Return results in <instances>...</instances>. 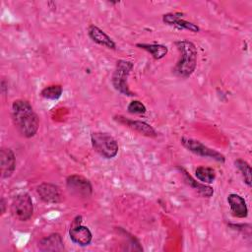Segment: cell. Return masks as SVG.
<instances>
[{
	"mask_svg": "<svg viewBox=\"0 0 252 252\" xmlns=\"http://www.w3.org/2000/svg\"><path fill=\"white\" fill-rule=\"evenodd\" d=\"M11 115L16 129L23 137L32 138L36 134L39 128V119L28 100H14L11 107Z\"/></svg>",
	"mask_w": 252,
	"mask_h": 252,
	"instance_id": "obj_1",
	"label": "cell"
},
{
	"mask_svg": "<svg viewBox=\"0 0 252 252\" xmlns=\"http://www.w3.org/2000/svg\"><path fill=\"white\" fill-rule=\"evenodd\" d=\"M174 45L178 50L179 59L172 72L179 78L187 79L194 73L197 66V47L193 42L186 39L175 41Z\"/></svg>",
	"mask_w": 252,
	"mask_h": 252,
	"instance_id": "obj_2",
	"label": "cell"
},
{
	"mask_svg": "<svg viewBox=\"0 0 252 252\" xmlns=\"http://www.w3.org/2000/svg\"><path fill=\"white\" fill-rule=\"evenodd\" d=\"M133 67V62L128 60L120 59L116 62L114 71L111 76V84L113 88L121 94L128 96L136 95L135 93H133L128 86V78Z\"/></svg>",
	"mask_w": 252,
	"mask_h": 252,
	"instance_id": "obj_3",
	"label": "cell"
},
{
	"mask_svg": "<svg viewBox=\"0 0 252 252\" xmlns=\"http://www.w3.org/2000/svg\"><path fill=\"white\" fill-rule=\"evenodd\" d=\"M91 143L93 149L104 158H113L118 154V143L108 133L93 132L91 134Z\"/></svg>",
	"mask_w": 252,
	"mask_h": 252,
	"instance_id": "obj_4",
	"label": "cell"
},
{
	"mask_svg": "<svg viewBox=\"0 0 252 252\" xmlns=\"http://www.w3.org/2000/svg\"><path fill=\"white\" fill-rule=\"evenodd\" d=\"M181 145L189 152L193 153L196 156L202 157V158H208L211 159H214L216 161L223 163L225 161V158L222 154L220 152L209 148L202 142L192 139V138H187V137H182L180 139Z\"/></svg>",
	"mask_w": 252,
	"mask_h": 252,
	"instance_id": "obj_5",
	"label": "cell"
},
{
	"mask_svg": "<svg viewBox=\"0 0 252 252\" xmlns=\"http://www.w3.org/2000/svg\"><path fill=\"white\" fill-rule=\"evenodd\" d=\"M11 213L20 221L30 220L33 214V204L29 193L23 192L15 196L11 204Z\"/></svg>",
	"mask_w": 252,
	"mask_h": 252,
	"instance_id": "obj_6",
	"label": "cell"
},
{
	"mask_svg": "<svg viewBox=\"0 0 252 252\" xmlns=\"http://www.w3.org/2000/svg\"><path fill=\"white\" fill-rule=\"evenodd\" d=\"M66 187L69 192L81 198H88L93 193L91 181L79 174H72L66 178Z\"/></svg>",
	"mask_w": 252,
	"mask_h": 252,
	"instance_id": "obj_7",
	"label": "cell"
},
{
	"mask_svg": "<svg viewBox=\"0 0 252 252\" xmlns=\"http://www.w3.org/2000/svg\"><path fill=\"white\" fill-rule=\"evenodd\" d=\"M82 216H77L70 225L69 236L70 239L77 245L88 246L93 239L92 231L88 226L82 225Z\"/></svg>",
	"mask_w": 252,
	"mask_h": 252,
	"instance_id": "obj_8",
	"label": "cell"
},
{
	"mask_svg": "<svg viewBox=\"0 0 252 252\" xmlns=\"http://www.w3.org/2000/svg\"><path fill=\"white\" fill-rule=\"evenodd\" d=\"M113 119L118 122L119 124H122L124 125L125 127L139 133L140 135H143V136H146V137H150V138H155L158 136V133L157 131L155 130V128L148 124L147 122L145 121H142V120H133V119H129V118H126L122 115H115L113 117Z\"/></svg>",
	"mask_w": 252,
	"mask_h": 252,
	"instance_id": "obj_9",
	"label": "cell"
},
{
	"mask_svg": "<svg viewBox=\"0 0 252 252\" xmlns=\"http://www.w3.org/2000/svg\"><path fill=\"white\" fill-rule=\"evenodd\" d=\"M36 193L40 200L47 204H58L63 200L60 188L49 182H42L36 187Z\"/></svg>",
	"mask_w": 252,
	"mask_h": 252,
	"instance_id": "obj_10",
	"label": "cell"
},
{
	"mask_svg": "<svg viewBox=\"0 0 252 252\" xmlns=\"http://www.w3.org/2000/svg\"><path fill=\"white\" fill-rule=\"evenodd\" d=\"M16 168V157L10 148H1L0 150V173L2 178L12 176Z\"/></svg>",
	"mask_w": 252,
	"mask_h": 252,
	"instance_id": "obj_11",
	"label": "cell"
},
{
	"mask_svg": "<svg viewBox=\"0 0 252 252\" xmlns=\"http://www.w3.org/2000/svg\"><path fill=\"white\" fill-rule=\"evenodd\" d=\"M182 13H167L162 16V22L168 26H172L179 30H187L192 32H198L200 31L199 26L186 21L182 18Z\"/></svg>",
	"mask_w": 252,
	"mask_h": 252,
	"instance_id": "obj_12",
	"label": "cell"
},
{
	"mask_svg": "<svg viewBox=\"0 0 252 252\" xmlns=\"http://www.w3.org/2000/svg\"><path fill=\"white\" fill-rule=\"evenodd\" d=\"M37 248L42 252H61L65 250L63 238L57 232L50 233L41 238L37 243Z\"/></svg>",
	"mask_w": 252,
	"mask_h": 252,
	"instance_id": "obj_13",
	"label": "cell"
},
{
	"mask_svg": "<svg viewBox=\"0 0 252 252\" xmlns=\"http://www.w3.org/2000/svg\"><path fill=\"white\" fill-rule=\"evenodd\" d=\"M177 169L182 173L183 176V180L184 182L190 186L192 189H194L198 194H200L201 196L205 197V198H210L214 195V189L213 187H211L208 184H205L203 182H199L197 180H195L183 167H177Z\"/></svg>",
	"mask_w": 252,
	"mask_h": 252,
	"instance_id": "obj_14",
	"label": "cell"
},
{
	"mask_svg": "<svg viewBox=\"0 0 252 252\" xmlns=\"http://www.w3.org/2000/svg\"><path fill=\"white\" fill-rule=\"evenodd\" d=\"M88 35L94 43L98 45H101L108 49H113V50L116 48V44L113 41V39L107 33H105L102 30H100L98 27L94 25L89 26Z\"/></svg>",
	"mask_w": 252,
	"mask_h": 252,
	"instance_id": "obj_15",
	"label": "cell"
},
{
	"mask_svg": "<svg viewBox=\"0 0 252 252\" xmlns=\"http://www.w3.org/2000/svg\"><path fill=\"white\" fill-rule=\"evenodd\" d=\"M227 203L233 217L238 219H244L248 216L247 204L242 196L236 193H231L227 196Z\"/></svg>",
	"mask_w": 252,
	"mask_h": 252,
	"instance_id": "obj_16",
	"label": "cell"
},
{
	"mask_svg": "<svg viewBox=\"0 0 252 252\" xmlns=\"http://www.w3.org/2000/svg\"><path fill=\"white\" fill-rule=\"evenodd\" d=\"M136 46L149 52L152 55V57L156 60L163 58L168 52L167 47L159 43H137Z\"/></svg>",
	"mask_w": 252,
	"mask_h": 252,
	"instance_id": "obj_17",
	"label": "cell"
},
{
	"mask_svg": "<svg viewBox=\"0 0 252 252\" xmlns=\"http://www.w3.org/2000/svg\"><path fill=\"white\" fill-rule=\"evenodd\" d=\"M195 176L196 178L205 183V184H211L215 181L217 174L215 169L212 167H207V166H198L195 169Z\"/></svg>",
	"mask_w": 252,
	"mask_h": 252,
	"instance_id": "obj_18",
	"label": "cell"
},
{
	"mask_svg": "<svg viewBox=\"0 0 252 252\" xmlns=\"http://www.w3.org/2000/svg\"><path fill=\"white\" fill-rule=\"evenodd\" d=\"M234 165L238 169V171L240 172V174L243 177L244 182L246 183V185L248 187H251V181H252L251 173H252V171H251L250 164L242 158H237V159L234 160Z\"/></svg>",
	"mask_w": 252,
	"mask_h": 252,
	"instance_id": "obj_19",
	"label": "cell"
},
{
	"mask_svg": "<svg viewBox=\"0 0 252 252\" xmlns=\"http://www.w3.org/2000/svg\"><path fill=\"white\" fill-rule=\"evenodd\" d=\"M63 88L61 85H50L40 91V95L45 99L57 100L61 97Z\"/></svg>",
	"mask_w": 252,
	"mask_h": 252,
	"instance_id": "obj_20",
	"label": "cell"
},
{
	"mask_svg": "<svg viewBox=\"0 0 252 252\" xmlns=\"http://www.w3.org/2000/svg\"><path fill=\"white\" fill-rule=\"evenodd\" d=\"M127 111L131 114H137V115H142L145 114L147 111V108L145 104L140 101V100H132L128 106H127Z\"/></svg>",
	"mask_w": 252,
	"mask_h": 252,
	"instance_id": "obj_21",
	"label": "cell"
},
{
	"mask_svg": "<svg viewBox=\"0 0 252 252\" xmlns=\"http://www.w3.org/2000/svg\"><path fill=\"white\" fill-rule=\"evenodd\" d=\"M0 207H1V215H3L5 213V208H6V202L4 198H1L0 200Z\"/></svg>",
	"mask_w": 252,
	"mask_h": 252,
	"instance_id": "obj_22",
	"label": "cell"
},
{
	"mask_svg": "<svg viewBox=\"0 0 252 252\" xmlns=\"http://www.w3.org/2000/svg\"><path fill=\"white\" fill-rule=\"evenodd\" d=\"M6 82H5V80H2V82H1V92L5 94L6 93H7V91H8V88L6 87Z\"/></svg>",
	"mask_w": 252,
	"mask_h": 252,
	"instance_id": "obj_23",
	"label": "cell"
}]
</instances>
